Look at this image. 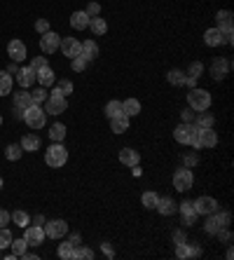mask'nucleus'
<instances>
[{
    "label": "nucleus",
    "instance_id": "1",
    "mask_svg": "<svg viewBox=\"0 0 234 260\" xmlns=\"http://www.w3.org/2000/svg\"><path fill=\"white\" fill-rule=\"evenodd\" d=\"M197 134H199V127L195 122H180L173 129V138L183 145H192L195 150H197Z\"/></svg>",
    "mask_w": 234,
    "mask_h": 260
},
{
    "label": "nucleus",
    "instance_id": "2",
    "mask_svg": "<svg viewBox=\"0 0 234 260\" xmlns=\"http://www.w3.org/2000/svg\"><path fill=\"white\" fill-rule=\"evenodd\" d=\"M188 106L199 113V110H208L211 108V91L206 89H199V87H192L188 94Z\"/></svg>",
    "mask_w": 234,
    "mask_h": 260
},
{
    "label": "nucleus",
    "instance_id": "3",
    "mask_svg": "<svg viewBox=\"0 0 234 260\" xmlns=\"http://www.w3.org/2000/svg\"><path fill=\"white\" fill-rule=\"evenodd\" d=\"M24 122H26L33 131L36 129H42L45 127V122H47V113H45V108H40L38 103H33L31 108H26L24 110Z\"/></svg>",
    "mask_w": 234,
    "mask_h": 260
},
{
    "label": "nucleus",
    "instance_id": "4",
    "mask_svg": "<svg viewBox=\"0 0 234 260\" xmlns=\"http://www.w3.org/2000/svg\"><path fill=\"white\" fill-rule=\"evenodd\" d=\"M45 162H47V167L59 169V167H63L68 162V150L63 148V143H52L49 150L45 153Z\"/></svg>",
    "mask_w": 234,
    "mask_h": 260
},
{
    "label": "nucleus",
    "instance_id": "5",
    "mask_svg": "<svg viewBox=\"0 0 234 260\" xmlns=\"http://www.w3.org/2000/svg\"><path fill=\"white\" fill-rule=\"evenodd\" d=\"M230 225V214L227 211H213V214H208V220L206 225H204V230H206L208 234H218L223 227H227Z\"/></svg>",
    "mask_w": 234,
    "mask_h": 260
},
{
    "label": "nucleus",
    "instance_id": "6",
    "mask_svg": "<svg viewBox=\"0 0 234 260\" xmlns=\"http://www.w3.org/2000/svg\"><path fill=\"white\" fill-rule=\"evenodd\" d=\"M192 183H195L192 169H188V167L176 169V173H173V188L178 190V192H188V190H192Z\"/></svg>",
    "mask_w": 234,
    "mask_h": 260
},
{
    "label": "nucleus",
    "instance_id": "7",
    "mask_svg": "<svg viewBox=\"0 0 234 260\" xmlns=\"http://www.w3.org/2000/svg\"><path fill=\"white\" fill-rule=\"evenodd\" d=\"M42 230H45V237H49V239H61V237H66V234H68V223H66V220H61V218L45 220Z\"/></svg>",
    "mask_w": 234,
    "mask_h": 260
},
{
    "label": "nucleus",
    "instance_id": "8",
    "mask_svg": "<svg viewBox=\"0 0 234 260\" xmlns=\"http://www.w3.org/2000/svg\"><path fill=\"white\" fill-rule=\"evenodd\" d=\"M66 96H61V94H56L54 89H52V94L47 96L45 101V113L47 115H61V113H66Z\"/></svg>",
    "mask_w": 234,
    "mask_h": 260
},
{
    "label": "nucleus",
    "instance_id": "9",
    "mask_svg": "<svg viewBox=\"0 0 234 260\" xmlns=\"http://www.w3.org/2000/svg\"><path fill=\"white\" fill-rule=\"evenodd\" d=\"M216 145H218V134L213 131V127H199L197 150H201V148H216Z\"/></svg>",
    "mask_w": 234,
    "mask_h": 260
},
{
    "label": "nucleus",
    "instance_id": "10",
    "mask_svg": "<svg viewBox=\"0 0 234 260\" xmlns=\"http://www.w3.org/2000/svg\"><path fill=\"white\" fill-rule=\"evenodd\" d=\"M24 239H26L28 246H40V244L45 242V230H42V225H26L24 227Z\"/></svg>",
    "mask_w": 234,
    "mask_h": 260
},
{
    "label": "nucleus",
    "instance_id": "11",
    "mask_svg": "<svg viewBox=\"0 0 234 260\" xmlns=\"http://www.w3.org/2000/svg\"><path fill=\"white\" fill-rule=\"evenodd\" d=\"M59 45H61V38L56 36L54 31H47V33L40 36V49H42V54H54L59 49Z\"/></svg>",
    "mask_w": 234,
    "mask_h": 260
},
{
    "label": "nucleus",
    "instance_id": "12",
    "mask_svg": "<svg viewBox=\"0 0 234 260\" xmlns=\"http://www.w3.org/2000/svg\"><path fill=\"white\" fill-rule=\"evenodd\" d=\"M178 211L183 214V225H195L197 223V209H195V202L192 199H183V204H178Z\"/></svg>",
    "mask_w": 234,
    "mask_h": 260
},
{
    "label": "nucleus",
    "instance_id": "13",
    "mask_svg": "<svg viewBox=\"0 0 234 260\" xmlns=\"http://www.w3.org/2000/svg\"><path fill=\"white\" fill-rule=\"evenodd\" d=\"M59 49H61L63 56L73 59V56H80L82 43L78 40V38H61V45H59Z\"/></svg>",
    "mask_w": 234,
    "mask_h": 260
},
{
    "label": "nucleus",
    "instance_id": "14",
    "mask_svg": "<svg viewBox=\"0 0 234 260\" xmlns=\"http://www.w3.org/2000/svg\"><path fill=\"white\" fill-rule=\"evenodd\" d=\"M195 209H197L199 216H208V214H213V211H218V202H216V197L204 195V197L195 199Z\"/></svg>",
    "mask_w": 234,
    "mask_h": 260
},
{
    "label": "nucleus",
    "instance_id": "15",
    "mask_svg": "<svg viewBox=\"0 0 234 260\" xmlns=\"http://www.w3.org/2000/svg\"><path fill=\"white\" fill-rule=\"evenodd\" d=\"M7 56L12 59V61H17V63H21L24 59H26V45L21 43V40H9V45H7Z\"/></svg>",
    "mask_w": 234,
    "mask_h": 260
},
{
    "label": "nucleus",
    "instance_id": "16",
    "mask_svg": "<svg viewBox=\"0 0 234 260\" xmlns=\"http://www.w3.org/2000/svg\"><path fill=\"white\" fill-rule=\"evenodd\" d=\"M230 71H232V61H230V59H216V61L211 63V75H213V80H223Z\"/></svg>",
    "mask_w": 234,
    "mask_h": 260
},
{
    "label": "nucleus",
    "instance_id": "17",
    "mask_svg": "<svg viewBox=\"0 0 234 260\" xmlns=\"http://www.w3.org/2000/svg\"><path fill=\"white\" fill-rule=\"evenodd\" d=\"M204 43H206L208 47H220L225 45V36H223V31L220 28H208L206 33H204Z\"/></svg>",
    "mask_w": 234,
    "mask_h": 260
},
{
    "label": "nucleus",
    "instance_id": "18",
    "mask_svg": "<svg viewBox=\"0 0 234 260\" xmlns=\"http://www.w3.org/2000/svg\"><path fill=\"white\" fill-rule=\"evenodd\" d=\"M17 82H19V87H21V89H28V87L36 82V71H33L31 66H26V68H19Z\"/></svg>",
    "mask_w": 234,
    "mask_h": 260
},
{
    "label": "nucleus",
    "instance_id": "19",
    "mask_svg": "<svg viewBox=\"0 0 234 260\" xmlns=\"http://www.w3.org/2000/svg\"><path fill=\"white\" fill-rule=\"evenodd\" d=\"M216 21H218L216 28H220V31H232V26H234V14L230 12V9H220V12L216 14Z\"/></svg>",
    "mask_w": 234,
    "mask_h": 260
},
{
    "label": "nucleus",
    "instance_id": "20",
    "mask_svg": "<svg viewBox=\"0 0 234 260\" xmlns=\"http://www.w3.org/2000/svg\"><path fill=\"white\" fill-rule=\"evenodd\" d=\"M155 209H157L162 216H173L176 211H178V204H176L171 197H159V199H157V207H155Z\"/></svg>",
    "mask_w": 234,
    "mask_h": 260
},
{
    "label": "nucleus",
    "instance_id": "21",
    "mask_svg": "<svg viewBox=\"0 0 234 260\" xmlns=\"http://www.w3.org/2000/svg\"><path fill=\"white\" fill-rule=\"evenodd\" d=\"M119 162H122V164H126V167H138L141 155L136 153L134 148H122V150H119Z\"/></svg>",
    "mask_w": 234,
    "mask_h": 260
},
{
    "label": "nucleus",
    "instance_id": "22",
    "mask_svg": "<svg viewBox=\"0 0 234 260\" xmlns=\"http://www.w3.org/2000/svg\"><path fill=\"white\" fill-rule=\"evenodd\" d=\"M71 26L75 28V31H84V28L89 26V17H87V12H84V9L73 12V14H71Z\"/></svg>",
    "mask_w": 234,
    "mask_h": 260
},
{
    "label": "nucleus",
    "instance_id": "23",
    "mask_svg": "<svg viewBox=\"0 0 234 260\" xmlns=\"http://www.w3.org/2000/svg\"><path fill=\"white\" fill-rule=\"evenodd\" d=\"M21 148H24V153H36V150H40V136L38 134H26L24 138H21Z\"/></svg>",
    "mask_w": 234,
    "mask_h": 260
},
{
    "label": "nucleus",
    "instance_id": "24",
    "mask_svg": "<svg viewBox=\"0 0 234 260\" xmlns=\"http://www.w3.org/2000/svg\"><path fill=\"white\" fill-rule=\"evenodd\" d=\"M80 56H84L87 61H94V59L99 56V45H96L94 40H84V43H82V49H80Z\"/></svg>",
    "mask_w": 234,
    "mask_h": 260
},
{
    "label": "nucleus",
    "instance_id": "25",
    "mask_svg": "<svg viewBox=\"0 0 234 260\" xmlns=\"http://www.w3.org/2000/svg\"><path fill=\"white\" fill-rule=\"evenodd\" d=\"M87 28H89L94 36H106L108 33V24H106V19H101V17H91Z\"/></svg>",
    "mask_w": 234,
    "mask_h": 260
},
{
    "label": "nucleus",
    "instance_id": "26",
    "mask_svg": "<svg viewBox=\"0 0 234 260\" xmlns=\"http://www.w3.org/2000/svg\"><path fill=\"white\" fill-rule=\"evenodd\" d=\"M110 129H113V134H124L126 129H129V117L126 115H117L110 120Z\"/></svg>",
    "mask_w": 234,
    "mask_h": 260
},
{
    "label": "nucleus",
    "instance_id": "27",
    "mask_svg": "<svg viewBox=\"0 0 234 260\" xmlns=\"http://www.w3.org/2000/svg\"><path fill=\"white\" fill-rule=\"evenodd\" d=\"M36 80L40 82V87H49V85L56 80V75H54V71L47 66V68H42V71L36 73Z\"/></svg>",
    "mask_w": 234,
    "mask_h": 260
},
{
    "label": "nucleus",
    "instance_id": "28",
    "mask_svg": "<svg viewBox=\"0 0 234 260\" xmlns=\"http://www.w3.org/2000/svg\"><path fill=\"white\" fill-rule=\"evenodd\" d=\"M122 110H124L126 117H136L138 113H141V101H138V99H126V101H122Z\"/></svg>",
    "mask_w": 234,
    "mask_h": 260
},
{
    "label": "nucleus",
    "instance_id": "29",
    "mask_svg": "<svg viewBox=\"0 0 234 260\" xmlns=\"http://www.w3.org/2000/svg\"><path fill=\"white\" fill-rule=\"evenodd\" d=\"M49 138H52V143H63V138H66V125L56 122V125L49 127Z\"/></svg>",
    "mask_w": 234,
    "mask_h": 260
},
{
    "label": "nucleus",
    "instance_id": "30",
    "mask_svg": "<svg viewBox=\"0 0 234 260\" xmlns=\"http://www.w3.org/2000/svg\"><path fill=\"white\" fill-rule=\"evenodd\" d=\"M12 75H9L7 71H0V96H7V94H12Z\"/></svg>",
    "mask_w": 234,
    "mask_h": 260
},
{
    "label": "nucleus",
    "instance_id": "31",
    "mask_svg": "<svg viewBox=\"0 0 234 260\" xmlns=\"http://www.w3.org/2000/svg\"><path fill=\"white\" fill-rule=\"evenodd\" d=\"M14 106L21 108V110L31 108V106H33V99H31V94H28L26 89H24V91H17V94H14Z\"/></svg>",
    "mask_w": 234,
    "mask_h": 260
},
{
    "label": "nucleus",
    "instance_id": "32",
    "mask_svg": "<svg viewBox=\"0 0 234 260\" xmlns=\"http://www.w3.org/2000/svg\"><path fill=\"white\" fill-rule=\"evenodd\" d=\"M213 122H216V117L211 115L208 110H199L195 115V125L197 127H213Z\"/></svg>",
    "mask_w": 234,
    "mask_h": 260
},
{
    "label": "nucleus",
    "instance_id": "33",
    "mask_svg": "<svg viewBox=\"0 0 234 260\" xmlns=\"http://www.w3.org/2000/svg\"><path fill=\"white\" fill-rule=\"evenodd\" d=\"M59 258L61 260H75V246H73L71 242H63V244H59Z\"/></svg>",
    "mask_w": 234,
    "mask_h": 260
},
{
    "label": "nucleus",
    "instance_id": "34",
    "mask_svg": "<svg viewBox=\"0 0 234 260\" xmlns=\"http://www.w3.org/2000/svg\"><path fill=\"white\" fill-rule=\"evenodd\" d=\"M117 115H124V110H122V101H108L106 103V117L113 120Z\"/></svg>",
    "mask_w": 234,
    "mask_h": 260
},
{
    "label": "nucleus",
    "instance_id": "35",
    "mask_svg": "<svg viewBox=\"0 0 234 260\" xmlns=\"http://www.w3.org/2000/svg\"><path fill=\"white\" fill-rule=\"evenodd\" d=\"M166 80H169V85H173V87H183V82H185V73L180 71V68H171L169 75H166Z\"/></svg>",
    "mask_w": 234,
    "mask_h": 260
},
{
    "label": "nucleus",
    "instance_id": "36",
    "mask_svg": "<svg viewBox=\"0 0 234 260\" xmlns=\"http://www.w3.org/2000/svg\"><path fill=\"white\" fill-rule=\"evenodd\" d=\"M21 155H24V148H21L19 143H12V145H7V148H5V157H7L9 162L21 160Z\"/></svg>",
    "mask_w": 234,
    "mask_h": 260
},
{
    "label": "nucleus",
    "instance_id": "37",
    "mask_svg": "<svg viewBox=\"0 0 234 260\" xmlns=\"http://www.w3.org/2000/svg\"><path fill=\"white\" fill-rule=\"evenodd\" d=\"M9 220L17 225V227H26V225H31V216H28L26 211H14Z\"/></svg>",
    "mask_w": 234,
    "mask_h": 260
},
{
    "label": "nucleus",
    "instance_id": "38",
    "mask_svg": "<svg viewBox=\"0 0 234 260\" xmlns=\"http://www.w3.org/2000/svg\"><path fill=\"white\" fill-rule=\"evenodd\" d=\"M157 199H159V195L150 190V192H143L141 202H143V207H145V209H155V207H157Z\"/></svg>",
    "mask_w": 234,
    "mask_h": 260
},
{
    "label": "nucleus",
    "instance_id": "39",
    "mask_svg": "<svg viewBox=\"0 0 234 260\" xmlns=\"http://www.w3.org/2000/svg\"><path fill=\"white\" fill-rule=\"evenodd\" d=\"M26 246H28V244H26V239H24V237H21V239H12V244H9V249H12V253H14L17 258L24 251H26Z\"/></svg>",
    "mask_w": 234,
    "mask_h": 260
},
{
    "label": "nucleus",
    "instance_id": "40",
    "mask_svg": "<svg viewBox=\"0 0 234 260\" xmlns=\"http://www.w3.org/2000/svg\"><path fill=\"white\" fill-rule=\"evenodd\" d=\"M94 258V251L91 249H87V246H75V260H91Z\"/></svg>",
    "mask_w": 234,
    "mask_h": 260
},
{
    "label": "nucleus",
    "instance_id": "41",
    "mask_svg": "<svg viewBox=\"0 0 234 260\" xmlns=\"http://www.w3.org/2000/svg\"><path fill=\"white\" fill-rule=\"evenodd\" d=\"M12 239H14V237H12V232H9L7 227H0V251H2V249H9Z\"/></svg>",
    "mask_w": 234,
    "mask_h": 260
},
{
    "label": "nucleus",
    "instance_id": "42",
    "mask_svg": "<svg viewBox=\"0 0 234 260\" xmlns=\"http://www.w3.org/2000/svg\"><path fill=\"white\" fill-rule=\"evenodd\" d=\"M47 96H49V94H47V89H45V87H36V89H33V94H31V99H33V103H38V106H40V103H45V101H47Z\"/></svg>",
    "mask_w": 234,
    "mask_h": 260
},
{
    "label": "nucleus",
    "instance_id": "43",
    "mask_svg": "<svg viewBox=\"0 0 234 260\" xmlns=\"http://www.w3.org/2000/svg\"><path fill=\"white\" fill-rule=\"evenodd\" d=\"M204 73V63L201 61H195V63H190V68L185 75H190V78H195V80H199V75Z\"/></svg>",
    "mask_w": 234,
    "mask_h": 260
},
{
    "label": "nucleus",
    "instance_id": "44",
    "mask_svg": "<svg viewBox=\"0 0 234 260\" xmlns=\"http://www.w3.org/2000/svg\"><path fill=\"white\" fill-rule=\"evenodd\" d=\"M87 63H89V61H87L84 56H73V59H71V68L75 73H82L84 68H87Z\"/></svg>",
    "mask_w": 234,
    "mask_h": 260
},
{
    "label": "nucleus",
    "instance_id": "45",
    "mask_svg": "<svg viewBox=\"0 0 234 260\" xmlns=\"http://www.w3.org/2000/svg\"><path fill=\"white\" fill-rule=\"evenodd\" d=\"M56 94H61V96H68V94H73V82L71 80H61L59 85H56Z\"/></svg>",
    "mask_w": 234,
    "mask_h": 260
},
{
    "label": "nucleus",
    "instance_id": "46",
    "mask_svg": "<svg viewBox=\"0 0 234 260\" xmlns=\"http://www.w3.org/2000/svg\"><path fill=\"white\" fill-rule=\"evenodd\" d=\"M199 157L195 153H185L183 155V167H188V169H192V167H197Z\"/></svg>",
    "mask_w": 234,
    "mask_h": 260
},
{
    "label": "nucleus",
    "instance_id": "47",
    "mask_svg": "<svg viewBox=\"0 0 234 260\" xmlns=\"http://www.w3.org/2000/svg\"><path fill=\"white\" fill-rule=\"evenodd\" d=\"M47 66H49V63H47V59L45 56H36V59H33V61H31V68H33V71H42V68H47Z\"/></svg>",
    "mask_w": 234,
    "mask_h": 260
},
{
    "label": "nucleus",
    "instance_id": "48",
    "mask_svg": "<svg viewBox=\"0 0 234 260\" xmlns=\"http://www.w3.org/2000/svg\"><path fill=\"white\" fill-rule=\"evenodd\" d=\"M195 115H197V113H195L190 106L183 108V110H180V122H195Z\"/></svg>",
    "mask_w": 234,
    "mask_h": 260
},
{
    "label": "nucleus",
    "instance_id": "49",
    "mask_svg": "<svg viewBox=\"0 0 234 260\" xmlns=\"http://www.w3.org/2000/svg\"><path fill=\"white\" fill-rule=\"evenodd\" d=\"M84 12H87V17H99L101 14V5L99 2H96V0H94V2H89V5H87V9H84Z\"/></svg>",
    "mask_w": 234,
    "mask_h": 260
},
{
    "label": "nucleus",
    "instance_id": "50",
    "mask_svg": "<svg viewBox=\"0 0 234 260\" xmlns=\"http://www.w3.org/2000/svg\"><path fill=\"white\" fill-rule=\"evenodd\" d=\"M36 31L40 33V36L47 33V31H49V21H47V19H38V21H36Z\"/></svg>",
    "mask_w": 234,
    "mask_h": 260
},
{
    "label": "nucleus",
    "instance_id": "51",
    "mask_svg": "<svg viewBox=\"0 0 234 260\" xmlns=\"http://www.w3.org/2000/svg\"><path fill=\"white\" fill-rule=\"evenodd\" d=\"M201 256V246L197 244H188V258H199Z\"/></svg>",
    "mask_w": 234,
    "mask_h": 260
},
{
    "label": "nucleus",
    "instance_id": "52",
    "mask_svg": "<svg viewBox=\"0 0 234 260\" xmlns=\"http://www.w3.org/2000/svg\"><path fill=\"white\" fill-rule=\"evenodd\" d=\"M176 258H188V244L185 242L176 244Z\"/></svg>",
    "mask_w": 234,
    "mask_h": 260
},
{
    "label": "nucleus",
    "instance_id": "53",
    "mask_svg": "<svg viewBox=\"0 0 234 260\" xmlns=\"http://www.w3.org/2000/svg\"><path fill=\"white\" fill-rule=\"evenodd\" d=\"M101 251H103V256H108V258H115V251H113V246L108 242L101 244Z\"/></svg>",
    "mask_w": 234,
    "mask_h": 260
},
{
    "label": "nucleus",
    "instance_id": "54",
    "mask_svg": "<svg viewBox=\"0 0 234 260\" xmlns=\"http://www.w3.org/2000/svg\"><path fill=\"white\" fill-rule=\"evenodd\" d=\"M9 218H12V214L5 211V209H0V227H5V225L9 223Z\"/></svg>",
    "mask_w": 234,
    "mask_h": 260
},
{
    "label": "nucleus",
    "instance_id": "55",
    "mask_svg": "<svg viewBox=\"0 0 234 260\" xmlns=\"http://www.w3.org/2000/svg\"><path fill=\"white\" fill-rule=\"evenodd\" d=\"M185 242V232L183 230H173V244H180Z\"/></svg>",
    "mask_w": 234,
    "mask_h": 260
},
{
    "label": "nucleus",
    "instance_id": "56",
    "mask_svg": "<svg viewBox=\"0 0 234 260\" xmlns=\"http://www.w3.org/2000/svg\"><path fill=\"white\" fill-rule=\"evenodd\" d=\"M68 242H71L73 246H80V244H82V237H80V234H78V232H73V234H71V239H68Z\"/></svg>",
    "mask_w": 234,
    "mask_h": 260
},
{
    "label": "nucleus",
    "instance_id": "57",
    "mask_svg": "<svg viewBox=\"0 0 234 260\" xmlns=\"http://www.w3.org/2000/svg\"><path fill=\"white\" fill-rule=\"evenodd\" d=\"M7 73H9V75H17V73H19V63H17V61L9 63V66H7Z\"/></svg>",
    "mask_w": 234,
    "mask_h": 260
},
{
    "label": "nucleus",
    "instance_id": "58",
    "mask_svg": "<svg viewBox=\"0 0 234 260\" xmlns=\"http://www.w3.org/2000/svg\"><path fill=\"white\" fill-rule=\"evenodd\" d=\"M183 85L192 89V87H197V80H195V78H190V75H185V82H183Z\"/></svg>",
    "mask_w": 234,
    "mask_h": 260
},
{
    "label": "nucleus",
    "instance_id": "59",
    "mask_svg": "<svg viewBox=\"0 0 234 260\" xmlns=\"http://www.w3.org/2000/svg\"><path fill=\"white\" fill-rule=\"evenodd\" d=\"M12 115H14V120H24V110H21V108H12Z\"/></svg>",
    "mask_w": 234,
    "mask_h": 260
},
{
    "label": "nucleus",
    "instance_id": "60",
    "mask_svg": "<svg viewBox=\"0 0 234 260\" xmlns=\"http://www.w3.org/2000/svg\"><path fill=\"white\" fill-rule=\"evenodd\" d=\"M19 258H26V260H38V256H36V253H31V251H24V253H21V256H19Z\"/></svg>",
    "mask_w": 234,
    "mask_h": 260
},
{
    "label": "nucleus",
    "instance_id": "61",
    "mask_svg": "<svg viewBox=\"0 0 234 260\" xmlns=\"http://www.w3.org/2000/svg\"><path fill=\"white\" fill-rule=\"evenodd\" d=\"M33 223H36V225H45V218H42V216H36V218H33Z\"/></svg>",
    "mask_w": 234,
    "mask_h": 260
},
{
    "label": "nucleus",
    "instance_id": "62",
    "mask_svg": "<svg viewBox=\"0 0 234 260\" xmlns=\"http://www.w3.org/2000/svg\"><path fill=\"white\" fill-rule=\"evenodd\" d=\"M0 127H2V115H0Z\"/></svg>",
    "mask_w": 234,
    "mask_h": 260
},
{
    "label": "nucleus",
    "instance_id": "63",
    "mask_svg": "<svg viewBox=\"0 0 234 260\" xmlns=\"http://www.w3.org/2000/svg\"><path fill=\"white\" fill-rule=\"evenodd\" d=\"M0 190H2V178H0Z\"/></svg>",
    "mask_w": 234,
    "mask_h": 260
},
{
    "label": "nucleus",
    "instance_id": "64",
    "mask_svg": "<svg viewBox=\"0 0 234 260\" xmlns=\"http://www.w3.org/2000/svg\"><path fill=\"white\" fill-rule=\"evenodd\" d=\"M0 258H2V251H0Z\"/></svg>",
    "mask_w": 234,
    "mask_h": 260
}]
</instances>
